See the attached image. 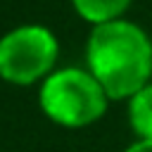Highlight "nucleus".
I'll list each match as a JSON object with an SVG mask.
<instances>
[{
    "mask_svg": "<svg viewBox=\"0 0 152 152\" xmlns=\"http://www.w3.org/2000/svg\"><path fill=\"white\" fill-rule=\"evenodd\" d=\"M86 69L112 102H128L152 83V38L128 19L93 26L86 40Z\"/></svg>",
    "mask_w": 152,
    "mask_h": 152,
    "instance_id": "f257e3e1",
    "label": "nucleus"
},
{
    "mask_svg": "<svg viewBox=\"0 0 152 152\" xmlns=\"http://www.w3.org/2000/svg\"><path fill=\"white\" fill-rule=\"evenodd\" d=\"M109 97L86 66L55 69L38 88L40 112L57 126L78 131L97 124L107 109Z\"/></svg>",
    "mask_w": 152,
    "mask_h": 152,
    "instance_id": "f03ea898",
    "label": "nucleus"
},
{
    "mask_svg": "<svg viewBox=\"0 0 152 152\" xmlns=\"http://www.w3.org/2000/svg\"><path fill=\"white\" fill-rule=\"evenodd\" d=\"M57 36L40 24H24L0 38V78L12 86L43 83L57 64Z\"/></svg>",
    "mask_w": 152,
    "mask_h": 152,
    "instance_id": "7ed1b4c3",
    "label": "nucleus"
},
{
    "mask_svg": "<svg viewBox=\"0 0 152 152\" xmlns=\"http://www.w3.org/2000/svg\"><path fill=\"white\" fill-rule=\"evenodd\" d=\"M131 2L133 0H71L76 14L93 26L124 19V12L131 7Z\"/></svg>",
    "mask_w": 152,
    "mask_h": 152,
    "instance_id": "20e7f679",
    "label": "nucleus"
},
{
    "mask_svg": "<svg viewBox=\"0 0 152 152\" xmlns=\"http://www.w3.org/2000/svg\"><path fill=\"white\" fill-rule=\"evenodd\" d=\"M126 116L135 138L152 140V83H147L126 102Z\"/></svg>",
    "mask_w": 152,
    "mask_h": 152,
    "instance_id": "39448f33",
    "label": "nucleus"
},
{
    "mask_svg": "<svg viewBox=\"0 0 152 152\" xmlns=\"http://www.w3.org/2000/svg\"><path fill=\"white\" fill-rule=\"evenodd\" d=\"M124 152H152V140H145V138H133Z\"/></svg>",
    "mask_w": 152,
    "mask_h": 152,
    "instance_id": "423d86ee",
    "label": "nucleus"
}]
</instances>
